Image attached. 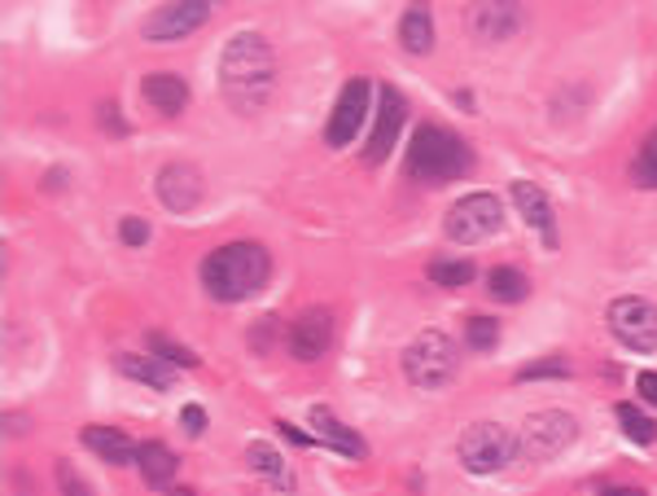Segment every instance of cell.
<instances>
[{
  "instance_id": "7c38bea8",
  "label": "cell",
  "mask_w": 657,
  "mask_h": 496,
  "mask_svg": "<svg viewBox=\"0 0 657 496\" xmlns=\"http://www.w3.org/2000/svg\"><path fill=\"white\" fill-rule=\"evenodd\" d=\"M368 102H373L368 80H351V84L337 93L333 115H328V127H325V141L333 145V149H342V145H351V141H355V132H359L364 115H368Z\"/></svg>"
},
{
  "instance_id": "4316f807",
  "label": "cell",
  "mask_w": 657,
  "mask_h": 496,
  "mask_svg": "<svg viewBox=\"0 0 657 496\" xmlns=\"http://www.w3.org/2000/svg\"><path fill=\"white\" fill-rule=\"evenodd\" d=\"M465 343H469L473 352H491V348L500 343V321H496V317H469V321H465Z\"/></svg>"
},
{
  "instance_id": "3957f363",
  "label": "cell",
  "mask_w": 657,
  "mask_h": 496,
  "mask_svg": "<svg viewBox=\"0 0 657 496\" xmlns=\"http://www.w3.org/2000/svg\"><path fill=\"white\" fill-rule=\"evenodd\" d=\"M473 167V154L469 145L438 124H421L413 132V145H408V176L417 185H447V180H460L465 172Z\"/></svg>"
},
{
  "instance_id": "d6986e66",
  "label": "cell",
  "mask_w": 657,
  "mask_h": 496,
  "mask_svg": "<svg viewBox=\"0 0 657 496\" xmlns=\"http://www.w3.org/2000/svg\"><path fill=\"white\" fill-rule=\"evenodd\" d=\"M84 448H93L106 466H132L136 462V453H140V444H132L118 426H84Z\"/></svg>"
},
{
  "instance_id": "d590c367",
  "label": "cell",
  "mask_w": 657,
  "mask_h": 496,
  "mask_svg": "<svg viewBox=\"0 0 657 496\" xmlns=\"http://www.w3.org/2000/svg\"><path fill=\"white\" fill-rule=\"evenodd\" d=\"M97 115H102V124H106L109 132H123V120H118V106H114V102H106Z\"/></svg>"
},
{
  "instance_id": "d6a6232c",
  "label": "cell",
  "mask_w": 657,
  "mask_h": 496,
  "mask_svg": "<svg viewBox=\"0 0 657 496\" xmlns=\"http://www.w3.org/2000/svg\"><path fill=\"white\" fill-rule=\"evenodd\" d=\"M58 484H62L66 493H88V484H84V479H80V475H75L66 462H58Z\"/></svg>"
},
{
  "instance_id": "8992f818",
  "label": "cell",
  "mask_w": 657,
  "mask_h": 496,
  "mask_svg": "<svg viewBox=\"0 0 657 496\" xmlns=\"http://www.w3.org/2000/svg\"><path fill=\"white\" fill-rule=\"evenodd\" d=\"M504 225V207L496 194H465L460 203H451L447 220H442V234L460 247H478L487 238H496Z\"/></svg>"
},
{
  "instance_id": "d4e9b609",
  "label": "cell",
  "mask_w": 657,
  "mask_h": 496,
  "mask_svg": "<svg viewBox=\"0 0 657 496\" xmlns=\"http://www.w3.org/2000/svg\"><path fill=\"white\" fill-rule=\"evenodd\" d=\"M426 277L442 286V290H460V286H469L473 277H478V268L469 264V259H435L430 268H426Z\"/></svg>"
},
{
  "instance_id": "f1b7e54d",
  "label": "cell",
  "mask_w": 657,
  "mask_h": 496,
  "mask_svg": "<svg viewBox=\"0 0 657 496\" xmlns=\"http://www.w3.org/2000/svg\"><path fill=\"white\" fill-rule=\"evenodd\" d=\"M277 339H281V326H277V317H259V326H254V334H250V348L263 356L268 348H277Z\"/></svg>"
},
{
  "instance_id": "e575fe53",
  "label": "cell",
  "mask_w": 657,
  "mask_h": 496,
  "mask_svg": "<svg viewBox=\"0 0 657 496\" xmlns=\"http://www.w3.org/2000/svg\"><path fill=\"white\" fill-rule=\"evenodd\" d=\"M4 431H9V435H22V431H31V417H22V413H4Z\"/></svg>"
},
{
  "instance_id": "52a82bcc",
  "label": "cell",
  "mask_w": 657,
  "mask_h": 496,
  "mask_svg": "<svg viewBox=\"0 0 657 496\" xmlns=\"http://www.w3.org/2000/svg\"><path fill=\"white\" fill-rule=\"evenodd\" d=\"M578 440V422L565 413V409H540V413H531L526 422H522V453L531 457V462H552V457H561L570 444Z\"/></svg>"
},
{
  "instance_id": "cb8c5ba5",
  "label": "cell",
  "mask_w": 657,
  "mask_h": 496,
  "mask_svg": "<svg viewBox=\"0 0 657 496\" xmlns=\"http://www.w3.org/2000/svg\"><path fill=\"white\" fill-rule=\"evenodd\" d=\"M614 417H618V426H623V435H627L632 444H640V448L657 444V422L645 413V409H636V404H618Z\"/></svg>"
},
{
  "instance_id": "603a6c76",
  "label": "cell",
  "mask_w": 657,
  "mask_h": 496,
  "mask_svg": "<svg viewBox=\"0 0 657 496\" xmlns=\"http://www.w3.org/2000/svg\"><path fill=\"white\" fill-rule=\"evenodd\" d=\"M487 290H491V299H496V303H522V299L531 294V281H526V272H522V268L500 264V268H491V272H487Z\"/></svg>"
},
{
  "instance_id": "836d02e7",
  "label": "cell",
  "mask_w": 657,
  "mask_h": 496,
  "mask_svg": "<svg viewBox=\"0 0 657 496\" xmlns=\"http://www.w3.org/2000/svg\"><path fill=\"white\" fill-rule=\"evenodd\" d=\"M636 386H640V400H645V404H657V373L654 370L640 373V378H636Z\"/></svg>"
},
{
  "instance_id": "30bf717a",
  "label": "cell",
  "mask_w": 657,
  "mask_h": 496,
  "mask_svg": "<svg viewBox=\"0 0 657 496\" xmlns=\"http://www.w3.org/2000/svg\"><path fill=\"white\" fill-rule=\"evenodd\" d=\"M465 27L482 44H504L526 27V9H522V0H469Z\"/></svg>"
},
{
  "instance_id": "8fae6325",
  "label": "cell",
  "mask_w": 657,
  "mask_h": 496,
  "mask_svg": "<svg viewBox=\"0 0 657 496\" xmlns=\"http://www.w3.org/2000/svg\"><path fill=\"white\" fill-rule=\"evenodd\" d=\"M404 124H408V102L399 97V89L382 84V89H377V120H373V132H368V149H364V158H368V163L390 158V149H395V141H399Z\"/></svg>"
},
{
  "instance_id": "7402d4cb",
  "label": "cell",
  "mask_w": 657,
  "mask_h": 496,
  "mask_svg": "<svg viewBox=\"0 0 657 496\" xmlns=\"http://www.w3.org/2000/svg\"><path fill=\"white\" fill-rule=\"evenodd\" d=\"M246 462H250V471H254L259 479H272L277 488H294V479H290V471H285V457H281L268 440H254V444L246 448Z\"/></svg>"
},
{
  "instance_id": "83f0119b",
  "label": "cell",
  "mask_w": 657,
  "mask_h": 496,
  "mask_svg": "<svg viewBox=\"0 0 657 496\" xmlns=\"http://www.w3.org/2000/svg\"><path fill=\"white\" fill-rule=\"evenodd\" d=\"M149 352L163 356V361H171L176 370H194V365H198V356H194L189 348H180L176 339H167V334H149Z\"/></svg>"
},
{
  "instance_id": "ac0fdd59",
  "label": "cell",
  "mask_w": 657,
  "mask_h": 496,
  "mask_svg": "<svg viewBox=\"0 0 657 496\" xmlns=\"http://www.w3.org/2000/svg\"><path fill=\"white\" fill-rule=\"evenodd\" d=\"M114 370L132 382H145L154 391H171L176 386V365L163 356H132V352H114Z\"/></svg>"
},
{
  "instance_id": "4fadbf2b",
  "label": "cell",
  "mask_w": 657,
  "mask_h": 496,
  "mask_svg": "<svg viewBox=\"0 0 657 496\" xmlns=\"http://www.w3.org/2000/svg\"><path fill=\"white\" fill-rule=\"evenodd\" d=\"M154 194H158V203H163L167 211L185 216V211H194V207L202 203L207 185H202V172H198L194 163H167V167L158 172Z\"/></svg>"
},
{
  "instance_id": "44dd1931",
  "label": "cell",
  "mask_w": 657,
  "mask_h": 496,
  "mask_svg": "<svg viewBox=\"0 0 657 496\" xmlns=\"http://www.w3.org/2000/svg\"><path fill=\"white\" fill-rule=\"evenodd\" d=\"M136 471H140V479H145L149 488H171V479H176L180 462H176V453H171L167 444L145 440V444H140V453H136Z\"/></svg>"
},
{
  "instance_id": "5bb4252c",
  "label": "cell",
  "mask_w": 657,
  "mask_h": 496,
  "mask_svg": "<svg viewBox=\"0 0 657 496\" xmlns=\"http://www.w3.org/2000/svg\"><path fill=\"white\" fill-rule=\"evenodd\" d=\"M285 343H290V356H294V361H303V365L321 361L328 352V343H333V312H328V308H307V312L290 326Z\"/></svg>"
},
{
  "instance_id": "4dcf8cb0",
  "label": "cell",
  "mask_w": 657,
  "mask_h": 496,
  "mask_svg": "<svg viewBox=\"0 0 657 496\" xmlns=\"http://www.w3.org/2000/svg\"><path fill=\"white\" fill-rule=\"evenodd\" d=\"M118 238H123L127 247H145V242H149V225H145V220H123V225H118Z\"/></svg>"
},
{
  "instance_id": "ba28073f",
  "label": "cell",
  "mask_w": 657,
  "mask_h": 496,
  "mask_svg": "<svg viewBox=\"0 0 657 496\" xmlns=\"http://www.w3.org/2000/svg\"><path fill=\"white\" fill-rule=\"evenodd\" d=\"M609 334L632 352H657V308L640 294H623L605 312Z\"/></svg>"
},
{
  "instance_id": "e0dca14e",
  "label": "cell",
  "mask_w": 657,
  "mask_h": 496,
  "mask_svg": "<svg viewBox=\"0 0 657 496\" xmlns=\"http://www.w3.org/2000/svg\"><path fill=\"white\" fill-rule=\"evenodd\" d=\"M140 93H145V102H149L154 111H163V115H180V111L189 106V84H185L176 71H149L145 84H140Z\"/></svg>"
},
{
  "instance_id": "277c9868",
  "label": "cell",
  "mask_w": 657,
  "mask_h": 496,
  "mask_svg": "<svg viewBox=\"0 0 657 496\" xmlns=\"http://www.w3.org/2000/svg\"><path fill=\"white\" fill-rule=\"evenodd\" d=\"M456 453H460V466H465L469 475H496V471H504V466L522 453V444H518V435H513L509 426H500V422H473V426H465Z\"/></svg>"
},
{
  "instance_id": "ffe728a7",
  "label": "cell",
  "mask_w": 657,
  "mask_h": 496,
  "mask_svg": "<svg viewBox=\"0 0 657 496\" xmlns=\"http://www.w3.org/2000/svg\"><path fill=\"white\" fill-rule=\"evenodd\" d=\"M399 44L413 53V58H426L435 49V18H430V4L426 0H413L399 18Z\"/></svg>"
},
{
  "instance_id": "7a4b0ae2",
  "label": "cell",
  "mask_w": 657,
  "mask_h": 496,
  "mask_svg": "<svg viewBox=\"0 0 657 496\" xmlns=\"http://www.w3.org/2000/svg\"><path fill=\"white\" fill-rule=\"evenodd\" d=\"M272 272V255L259 242H228L202 259V286L219 303H241L250 299Z\"/></svg>"
},
{
  "instance_id": "6da1fadb",
  "label": "cell",
  "mask_w": 657,
  "mask_h": 496,
  "mask_svg": "<svg viewBox=\"0 0 657 496\" xmlns=\"http://www.w3.org/2000/svg\"><path fill=\"white\" fill-rule=\"evenodd\" d=\"M277 89V53L259 31H237L219 53V93L232 111L259 115Z\"/></svg>"
},
{
  "instance_id": "9c48e42d",
  "label": "cell",
  "mask_w": 657,
  "mask_h": 496,
  "mask_svg": "<svg viewBox=\"0 0 657 496\" xmlns=\"http://www.w3.org/2000/svg\"><path fill=\"white\" fill-rule=\"evenodd\" d=\"M216 4L219 0H171V4H163V9H154V13L145 18L140 35H145L149 44H176V40L202 31Z\"/></svg>"
},
{
  "instance_id": "484cf974",
  "label": "cell",
  "mask_w": 657,
  "mask_h": 496,
  "mask_svg": "<svg viewBox=\"0 0 657 496\" xmlns=\"http://www.w3.org/2000/svg\"><path fill=\"white\" fill-rule=\"evenodd\" d=\"M632 180H636L640 189H657V127L645 136V145H640V154H636V163H632Z\"/></svg>"
},
{
  "instance_id": "2e32d148",
  "label": "cell",
  "mask_w": 657,
  "mask_h": 496,
  "mask_svg": "<svg viewBox=\"0 0 657 496\" xmlns=\"http://www.w3.org/2000/svg\"><path fill=\"white\" fill-rule=\"evenodd\" d=\"M307 426L321 435V444H325V448L342 453V457H351V462H364V453H368V448H364V440H359L351 426H342L325 404H312V409H307Z\"/></svg>"
},
{
  "instance_id": "5b68a950",
  "label": "cell",
  "mask_w": 657,
  "mask_h": 496,
  "mask_svg": "<svg viewBox=\"0 0 657 496\" xmlns=\"http://www.w3.org/2000/svg\"><path fill=\"white\" fill-rule=\"evenodd\" d=\"M456 365H460L456 343H451L447 334H438V330H421V334L404 348V378H408L413 386H421V391L447 386V382L456 378Z\"/></svg>"
},
{
  "instance_id": "1f68e13d",
  "label": "cell",
  "mask_w": 657,
  "mask_h": 496,
  "mask_svg": "<svg viewBox=\"0 0 657 496\" xmlns=\"http://www.w3.org/2000/svg\"><path fill=\"white\" fill-rule=\"evenodd\" d=\"M180 426H185L189 435H202V431H207V409H202V404H185V409H180Z\"/></svg>"
},
{
  "instance_id": "8d00e7d4",
  "label": "cell",
  "mask_w": 657,
  "mask_h": 496,
  "mask_svg": "<svg viewBox=\"0 0 657 496\" xmlns=\"http://www.w3.org/2000/svg\"><path fill=\"white\" fill-rule=\"evenodd\" d=\"M44 189H66V172H58V167H53V172L44 176Z\"/></svg>"
},
{
  "instance_id": "f546056e",
  "label": "cell",
  "mask_w": 657,
  "mask_h": 496,
  "mask_svg": "<svg viewBox=\"0 0 657 496\" xmlns=\"http://www.w3.org/2000/svg\"><path fill=\"white\" fill-rule=\"evenodd\" d=\"M570 365L561 361V356H548V361H535V365H526V370H518L522 382H531V378H565Z\"/></svg>"
},
{
  "instance_id": "9a60e30c",
  "label": "cell",
  "mask_w": 657,
  "mask_h": 496,
  "mask_svg": "<svg viewBox=\"0 0 657 496\" xmlns=\"http://www.w3.org/2000/svg\"><path fill=\"white\" fill-rule=\"evenodd\" d=\"M513 203H518V216L544 238L548 247L556 250V216H552V203H548V194L535 185V180H513Z\"/></svg>"
}]
</instances>
